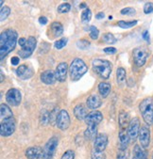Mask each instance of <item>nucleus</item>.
Wrapping results in <instances>:
<instances>
[{"label":"nucleus","mask_w":153,"mask_h":159,"mask_svg":"<svg viewBox=\"0 0 153 159\" xmlns=\"http://www.w3.org/2000/svg\"><path fill=\"white\" fill-rule=\"evenodd\" d=\"M98 135V125H88L84 132V138L87 140H95Z\"/></svg>","instance_id":"412c9836"},{"label":"nucleus","mask_w":153,"mask_h":159,"mask_svg":"<svg viewBox=\"0 0 153 159\" xmlns=\"http://www.w3.org/2000/svg\"><path fill=\"white\" fill-rule=\"evenodd\" d=\"M75 158V152L72 150H68L66 151L60 159H74Z\"/></svg>","instance_id":"79ce46f5"},{"label":"nucleus","mask_w":153,"mask_h":159,"mask_svg":"<svg viewBox=\"0 0 153 159\" xmlns=\"http://www.w3.org/2000/svg\"><path fill=\"white\" fill-rule=\"evenodd\" d=\"M138 23L137 20H133V21H123V20H121L118 22V26L121 27V28H124V29H128V28H131L134 25H136Z\"/></svg>","instance_id":"c85d7f7f"},{"label":"nucleus","mask_w":153,"mask_h":159,"mask_svg":"<svg viewBox=\"0 0 153 159\" xmlns=\"http://www.w3.org/2000/svg\"><path fill=\"white\" fill-rule=\"evenodd\" d=\"M40 122L44 126L47 125L50 122V112L47 110H42L40 115Z\"/></svg>","instance_id":"cd10ccee"},{"label":"nucleus","mask_w":153,"mask_h":159,"mask_svg":"<svg viewBox=\"0 0 153 159\" xmlns=\"http://www.w3.org/2000/svg\"><path fill=\"white\" fill-rule=\"evenodd\" d=\"M86 105H87L88 108H90V109H97L101 107L102 101L97 94L96 95L94 94V95H91L90 97H88V99L86 101Z\"/></svg>","instance_id":"aec40b11"},{"label":"nucleus","mask_w":153,"mask_h":159,"mask_svg":"<svg viewBox=\"0 0 153 159\" xmlns=\"http://www.w3.org/2000/svg\"><path fill=\"white\" fill-rule=\"evenodd\" d=\"M142 37H143V39H144L145 41H146L147 43H149V42H150L149 33H148V31H147V30H145V31H144L143 34H142Z\"/></svg>","instance_id":"c03bdc74"},{"label":"nucleus","mask_w":153,"mask_h":159,"mask_svg":"<svg viewBox=\"0 0 153 159\" xmlns=\"http://www.w3.org/2000/svg\"><path fill=\"white\" fill-rule=\"evenodd\" d=\"M77 46L79 49L81 50H86L90 47V43L86 40H79L77 42Z\"/></svg>","instance_id":"e433bc0d"},{"label":"nucleus","mask_w":153,"mask_h":159,"mask_svg":"<svg viewBox=\"0 0 153 159\" xmlns=\"http://www.w3.org/2000/svg\"><path fill=\"white\" fill-rule=\"evenodd\" d=\"M50 29H51V32L53 34V37H60V36H62L64 33V26L59 22L52 23Z\"/></svg>","instance_id":"b1692460"},{"label":"nucleus","mask_w":153,"mask_h":159,"mask_svg":"<svg viewBox=\"0 0 153 159\" xmlns=\"http://www.w3.org/2000/svg\"><path fill=\"white\" fill-rule=\"evenodd\" d=\"M40 78H41V81L46 85H53L57 81L56 75L51 70H46L43 72L40 75Z\"/></svg>","instance_id":"6ab92c4d"},{"label":"nucleus","mask_w":153,"mask_h":159,"mask_svg":"<svg viewBox=\"0 0 153 159\" xmlns=\"http://www.w3.org/2000/svg\"><path fill=\"white\" fill-rule=\"evenodd\" d=\"M139 109L146 124H153V100L152 98L144 99L139 106Z\"/></svg>","instance_id":"20e7f679"},{"label":"nucleus","mask_w":153,"mask_h":159,"mask_svg":"<svg viewBox=\"0 0 153 159\" xmlns=\"http://www.w3.org/2000/svg\"><path fill=\"white\" fill-rule=\"evenodd\" d=\"M108 144V137L105 134H98L94 140V150L97 152H104Z\"/></svg>","instance_id":"ddd939ff"},{"label":"nucleus","mask_w":153,"mask_h":159,"mask_svg":"<svg viewBox=\"0 0 153 159\" xmlns=\"http://www.w3.org/2000/svg\"><path fill=\"white\" fill-rule=\"evenodd\" d=\"M120 13L122 15H128V16H132L136 13V11L133 8H125L123 10H121Z\"/></svg>","instance_id":"ea45409f"},{"label":"nucleus","mask_w":153,"mask_h":159,"mask_svg":"<svg viewBox=\"0 0 153 159\" xmlns=\"http://www.w3.org/2000/svg\"><path fill=\"white\" fill-rule=\"evenodd\" d=\"M70 10H71V5L69 3H63V4H60L58 7V9H57V11H58L59 13H66V12L70 11Z\"/></svg>","instance_id":"72a5a7b5"},{"label":"nucleus","mask_w":153,"mask_h":159,"mask_svg":"<svg viewBox=\"0 0 153 159\" xmlns=\"http://www.w3.org/2000/svg\"><path fill=\"white\" fill-rule=\"evenodd\" d=\"M26 41H27V39H26V38H20L18 40V43H19V45L21 47H24L25 44H26Z\"/></svg>","instance_id":"de8ad7c7"},{"label":"nucleus","mask_w":153,"mask_h":159,"mask_svg":"<svg viewBox=\"0 0 153 159\" xmlns=\"http://www.w3.org/2000/svg\"><path fill=\"white\" fill-rule=\"evenodd\" d=\"M102 40L104 43H106L108 44H114L117 42L116 38L112 33H105L102 37Z\"/></svg>","instance_id":"c756f323"},{"label":"nucleus","mask_w":153,"mask_h":159,"mask_svg":"<svg viewBox=\"0 0 153 159\" xmlns=\"http://www.w3.org/2000/svg\"><path fill=\"white\" fill-rule=\"evenodd\" d=\"M144 12L146 14H150L153 12V3L152 2H147L144 6Z\"/></svg>","instance_id":"a19ab883"},{"label":"nucleus","mask_w":153,"mask_h":159,"mask_svg":"<svg viewBox=\"0 0 153 159\" xmlns=\"http://www.w3.org/2000/svg\"><path fill=\"white\" fill-rule=\"evenodd\" d=\"M59 113H60L59 107H55L52 111H50V123H52V124L56 123Z\"/></svg>","instance_id":"4c0bfd02"},{"label":"nucleus","mask_w":153,"mask_h":159,"mask_svg":"<svg viewBox=\"0 0 153 159\" xmlns=\"http://www.w3.org/2000/svg\"><path fill=\"white\" fill-rule=\"evenodd\" d=\"M18 34L13 29H7L0 35V57L5 58L16 46Z\"/></svg>","instance_id":"f257e3e1"},{"label":"nucleus","mask_w":153,"mask_h":159,"mask_svg":"<svg viewBox=\"0 0 153 159\" xmlns=\"http://www.w3.org/2000/svg\"><path fill=\"white\" fill-rule=\"evenodd\" d=\"M6 101L12 107H18L22 101L21 91L17 89H10L6 93Z\"/></svg>","instance_id":"6e6552de"},{"label":"nucleus","mask_w":153,"mask_h":159,"mask_svg":"<svg viewBox=\"0 0 153 159\" xmlns=\"http://www.w3.org/2000/svg\"><path fill=\"white\" fill-rule=\"evenodd\" d=\"M3 80H4V75H3V73L1 72V82H3Z\"/></svg>","instance_id":"3c124183"},{"label":"nucleus","mask_w":153,"mask_h":159,"mask_svg":"<svg viewBox=\"0 0 153 159\" xmlns=\"http://www.w3.org/2000/svg\"><path fill=\"white\" fill-rule=\"evenodd\" d=\"M79 8L80 9H87V5H86V3H81L80 5H79Z\"/></svg>","instance_id":"8fccbe9b"},{"label":"nucleus","mask_w":153,"mask_h":159,"mask_svg":"<svg viewBox=\"0 0 153 159\" xmlns=\"http://www.w3.org/2000/svg\"><path fill=\"white\" fill-rule=\"evenodd\" d=\"M116 79L118 85H123L126 80V71L124 68H118L116 71Z\"/></svg>","instance_id":"bb28decb"},{"label":"nucleus","mask_w":153,"mask_h":159,"mask_svg":"<svg viewBox=\"0 0 153 159\" xmlns=\"http://www.w3.org/2000/svg\"><path fill=\"white\" fill-rule=\"evenodd\" d=\"M90 30V37L92 40H98L99 36V30L95 26V25H91L89 27Z\"/></svg>","instance_id":"473e14b6"},{"label":"nucleus","mask_w":153,"mask_h":159,"mask_svg":"<svg viewBox=\"0 0 153 159\" xmlns=\"http://www.w3.org/2000/svg\"><path fill=\"white\" fill-rule=\"evenodd\" d=\"M10 13H11V9L8 6L2 7L1 11H0V20H1V22L5 21L8 18V16L10 15Z\"/></svg>","instance_id":"2f4dec72"},{"label":"nucleus","mask_w":153,"mask_h":159,"mask_svg":"<svg viewBox=\"0 0 153 159\" xmlns=\"http://www.w3.org/2000/svg\"><path fill=\"white\" fill-rule=\"evenodd\" d=\"M16 75L19 78L26 80V79H29L33 75V70L30 68L29 66L26 65H20L17 69H16Z\"/></svg>","instance_id":"f3484780"},{"label":"nucleus","mask_w":153,"mask_h":159,"mask_svg":"<svg viewBox=\"0 0 153 159\" xmlns=\"http://www.w3.org/2000/svg\"><path fill=\"white\" fill-rule=\"evenodd\" d=\"M67 42H68V39H67V38H62V39L58 40V41L54 43V46H55L56 49H62V48H64L65 46H66Z\"/></svg>","instance_id":"f704fd0d"},{"label":"nucleus","mask_w":153,"mask_h":159,"mask_svg":"<svg viewBox=\"0 0 153 159\" xmlns=\"http://www.w3.org/2000/svg\"><path fill=\"white\" fill-rule=\"evenodd\" d=\"M103 51L107 55H114L116 53V48H114V47H106V48L103 49Z\"/></svg>","instance_id":"37998d69"},{"label":"nucleus","mask_w":153,"mask_h":159,"mask_svg":"<svg viewBox=\"0 0 153 159\" xmlns=\"http://www.w3.org/2000/svg\"><path fill=\"white\" fill-rule=\"evenodd\" d=\"M74 115L79 120H85V119H86V117L88 115L86 107L82 104H79V105L76 106L75 108H74Z\"/></svg>","instance_id":"4be33fe9"},{"label":"nucleus","mask_w":153,"mask_h":159,"mask_svg":"<svg viewBox=\"0 0 153 159\" xmlns=\"http://www.w3.org/2000/svg\"><path fill=\"white\" fill-rule=\"evenodd\" d=\"M140 128H141V127H140L139 119L137 117L131 119V121H130L129 127H128V134H129L131 141H135V139L139 136Z\"/></svg>","instance_id":"9b49d317"},{"label":"nucleus","mask_w":153,"mask_h":159,"mask_svg":"<svg viewBox=\"0 0 153 159\" xmlns=\"http://www.w3.org/2000/svg\"><path fill=\"white\" fill-rule=\"evenodd\" d=\"M104 17H105L104 12H99V13H98V14L96 15V18H97V19H103Z\"/></svg>","instance_id":"09e8293b"},{"label":"nucleus","mask_w":153,"mask_h":159,"mask_svg":"<svg viewBox=\"0 0 153 159\" xmlns=\"http://www.w3.org/2000/svg\"><path fill=\"white\" fill-rule=\"evenodd\" d=\"M91 157L92 159H106V155L104 152H97L94 149L91 152Z\"/></svg>","instance_id":"c9c22d12"},{"label":"nucleus","mask_w":153,"mask_h":159,"mask_svg":"<svg viewBox=\"0 0 153 159\" xmlns=\"http://www.w3.org/2000/svg\"><path fill=\"white\" fill-rule=\"evenodd\" d=\"M117 159H129V151L128 149L122 150L119 149L117 153Z\"/></svg>","instance_id":"58836bf2"},{"label":"nucleus","mask_w":153,"mask_h":159,"mask_svg":"<svg viewBox=\"0 0 153 159\" xmlns=\"http://www.w3.org/2000/svg\"><path fill=\"white\" fill-rule=\"evenodd\" d=\"M103 120V115L100 111H92L90 112L86 119L85 122L87 125H98Z\"/></svg>","instance_id":"dca6fc26"},{"label":"nucleus","mask_w":153,"mask_h":159,"mask_svg":"<svg viewBox=\"0 0 153 159\" xmlns=\"http://www.w3.org/2000/svg\"><path fill=\"white\" fill-rule=\"evenodd\" d=\"M67 71H68V65L65 62H60L57 66L55 71L57 80L60 82H65L67 76Z\"/></svg>","instance_id":"2eb2a0df"},{"label":"nucleus","mask_w":153,"mask_h":159,"mask_svg":"<svg viewBox=\"0 0 153 159\" xmlns=\"http://www.w3.org/2000/svg\"><path fill=\"white\" fill-rule=\"evenodd\" d=\"M132 159H135V158H132Z\"/></svg>","instance_id":"864d4df0"},{"label":"nucleus","mask_w":153,"mask_h":159,"mask_svg":"<svg viewBox=\"0 0 153 159\" xmlns=\"http://www.w3.org/2000/svg\"><path fill=\"white\" fill-rule=\"evenodd\" d=\"M19 61H20V58L17 57H13L12 58V64L14 65V66H17L19 64Z\"/></svg>","instance_id":"a18cd8bd"},{"label":"nucleus","mask_w":153,"mask_h":159,"mask_svg":"<svg viewBox=\"0 0 153 159\" xmlns=\"http://www.w3.org/2000/svg\"><path fill=\"white\" fill-rule=\"evenodd\" d=\"M148 57V51L144 46H139L134 48L133 50V59L136 66L142 67L145 65V63Z\"/></svg>","instance_id":"0eeeda50"},{"label":"nucleus","mask_w":153,"mask_h":159,"mask_svg":"<svg viewBox=\"0 0 153 159\" xmlns=\"http://www.w3.org/2000/svg\"><path fill=\"white\" fill-rule=\"evenodd\" d=\"M47 18L45 17V16H41L40 18H39V23L41 24V25H46L47 24Z\"/></svg>","instance_id":"49530a36"},{"label":"nucleus","mask_w":153,"mask_h":159,"mask_svg":"<svg viewBox=\"0 0 153 159\" xmlns=\"http://www.w3.org/2000/svg\"><path fill=\"white\" fill-rule=\"evenodd\" d=\"M16 129V120L13 116L1 119V127H0V133L2 137L12 136Z\"/></svg>","instance_id":"39448f33"},{"label":"nucleus","mask_w":153,"mask_h":159,"mask_svg":"<svg viewBox=\"0 0 153 159\" xmlns=\"http://www.w3.org/2000/svg\"><path fill=\"white\" fill-rule=\"evenodd\" d=\"M111 89H112L111 84L106 83V82H101L98 85V91H99L100 95H101L103 98H106L108 95L110 94Z\"/></svg>","instance_id":"393cba45"},{"label":"nucleus","mask_w":153,"mask_h":159,"mask_svg":"<svg viewBox=\"0 0 153 159\" xmlns=\"http://www.w3.org/2000/svg\"><path fill=\"white\" fill-rule=\"evenodd\" d=\"M58 143H59V139L56 137H52L46 142V144L44 147V158L43 159H52L56 152Z\"/></svg>","instance_id":"1a4fd4ad"},{"label":"nucleus","mask_w":153,"mask_h":159,"mask_svg":"<svg viewBox=\"0 0 153 159\" xmlns=\"http://www.w3.org/2000/svg\"><path fill=\"white\" fill-rule=\"evenodd\" d=\"M118 121H119L120 128H127V127H129V124H130V121H131L129 113H127L124 110H121V112L119 114Z\"/></svg>","instance_id":"5701e85b"},{"label":"nucleus","mask_w":153,"mask_h":159,"mask_svg":"<svg viewBox=\"0 0 153 159\" xmlns=\"http://www.w3.org/2000/svg\"><path fill=\"white\" fill-rule=\"evenodd\" d=\"M133 155L135 159H147L146 156V152L139 146V145H135L134 149H133Z\"/></svg>","instance_id":"a878e982"},{"label":"nucleus","mask_w":153,"mask_h":159,"mask_svg":"<svg viewBox=\"0 0 153 159\" xmlns=\"http://www.w3.org/2000/svg\"><path fill=\"white\" fill-rule=\"evenodd\" d=\"M152 158H153V155H152Z\"/></svg>","instance_id":"603ef678"},{"label":"nucleus","mask_w":153,"mask_h":159,"mask_svg":"<svg viewBox=\"0 0 153 159\" xmlns=\"http://www.w3.org/2000/svg\"><path fill=\"white\" fill-rule=\"evenodd\" d=\"M92 66L101 78L108 79L110 77L112 70V65L109 60L96 58L92 61Z\"/></svg>","instance_id":"7ed1b4c3"},{"label":"nucleus","mask_w":153,"mask_h":159,"mask_svg":"<svg viewBox=\"0 0 153 159\" xmlns=\"http://www.w3.org/2000/svg\"><path fill=\"white\" fill-rule=\"evenodd\" d=\"M139 141L143 148H147L150 142V130L147 125H143L139 132Z\"/></svg>","instance_id":"f8f14e48"},{"label":"nucleus","mask_w":153,"mask_h":159,"mask_svg":"<svg viewBox=\"0 0 153 159\" xmlns=\"http://www.w3.org/2000/svg\"><path fill=\"white\" fill-rule=\"evenodd\" d=\"M88 71V67L86 66L85 62L81 58H75L71 62V65L69 67V74L70 77L73 81L79 80Z\"/></svg>","instance_id":"f03ea898"},{"label":"nucleus","mask_w":153,"mask_h":159,"mask_svg":"<svg viewBox=\"0 0 153 159\" xmlns=\"http://www.w3.org/2000/svg\"><path fill=\"white\" fill-rule=\"evenodd\" d=\"M37 45V42L36 39L33 36H30L27 38V41L25 44L24 47H22V49L18 52V55L20 56L21 58H27L31 56L36 48Z\"/></svg>","instance_id":"423d86ee"},{"label":"nucleus","mask_w":153,"mask_h":159,"mask_svg":"<svg viewBox=\"0 0 153 159\" xmlns=\"http://www.w3.org/2000/svg\"><path fill=\"white\" fill-rule=\"evenodd\" d=\"M56 125L59 129L60 130H66L69 125H70V117H69V114L66 110L63 109L60 110L59 115H58V118H57V120H56Z\"/></svg>","instance_id":"9d476101"},{"label":"nucleus","mask_w":153,"mask_h":159,"mask_svg":"<svg viewBox=\"0 0 153 159\" xmlns=\"http://www.w3.org/2000/svg\"><path fill=\"white\" fill-rule=\"evenodd\" d=\"M26 156L28 159H43L44 158V149L39 146L29 147L26 151Z\"/></svg>","instance_id":"4468645a"},{"label":"nucleus","mask_w":153,"mask_h":159,"mask_svg":"<svg viewBox=\"0 0 153 159\" xmlns=\"http://www.w3.org/2000/svg\"><path fill=\"white\" fill-rule=\"evenodd\" d=\"M119 141H120V149L122 150L128 149V145L131 141L129 134H128V128H120Z\"/></svg>","instance_id":"a211bd4d"},{"label":"nucleus","mask_w":153,"mask_h":159,"mask_svg":"<svg viewBox=\"0 0 153 159\" xmlns=\"http://www.w3.org/2000/svg\"><path fill=\"white\" fill-rule=\"evenodd\" d=\"M92 18V11L90 9H86L81 13V21L82 23H89Z\"/></svg>","instance_id":"7c9ffc66"}]
</instances>
